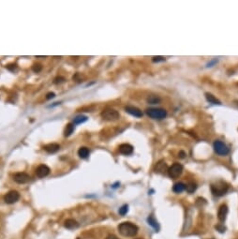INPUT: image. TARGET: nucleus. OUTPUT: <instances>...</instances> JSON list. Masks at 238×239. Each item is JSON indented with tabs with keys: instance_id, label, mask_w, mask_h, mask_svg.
Returning a JSON list of instances; mask_svg holds the SVG:
<instances>
[{
	"instance_id": "2f4dec72",
	"label": "nucleus",
	"mask_w": 238,
	"mask_h": 239,
	"mask_svg": "<svg viewBox=\"0 0 238 239\" xmlns=\"http://www.w3.org/2000/svg\"><path fill=\"white\" fill-rule=\"evenodd\" d=\"M137 239H141V238H137Z\"/></svg>"
},
{
	"instance_id": "6ab92c4d",
	"label": "nucleus",
	"mask_w": 238,
	"mask_h": 239,
	"mask_svg": "<svg viewBox=\"0 0 238 239\" xmlns=\"http://www.w3.org/2000/svg\"><path fill=\"white\" fill-rule=\"evenodd\" d=\"M74 128H75V127H74V124H72V123H69V124H68V125H67V127H66V128H65V131H64V135H65L66 137H69V136H70V135H71V134L73 133V131H74Z\"/></svg>"
},
{
	"instance_id": "20e7f679",
	"label": "nucleus",
	"mask_w": 238,
	"mask_h": 239,
	"mask_svg": "<svg viewBox=\"0 0 238 239\" xmlns=\"http://www.w3.org/2000/svg\"><path fill=\"white\" fill-rule=\"evenodd\" d=\"M100 115L106 121H116L120 117L119 113L113 109H105L104 111H102Z\"/></svg>"
},
{
	"instance_id": "bb28decb",
	"label": "nucleus",
	"mask_w": 238,
	"mask_h": 239,
	"mask_svg": "<svg viewBox=\"0 0 238 239\" xmlns=\"http://www.w3.org/2000/svg\"><path fill=\"white\" fill-rule=\"evenodd\" d=\"M216 229L218 232H224L225 230H226V228H225L223 225H217V226H216Z\"/></svg>"
},
{
	"instance_id": "423d86ee",
	"label": "nucleus",
	"mask_w": 238,
	"mask_h": 239,
	"mask_svg": "<svg viewBox=\"0 0 238 239\" xmlns=\"http://www.w3.org/2000/svg\"><path fill=\"white\" fill-rule=\"evenodd\" d=\"M214 150L217 154L220 155V156H226L227 154H229L230 150L228 146L222 143L221 141H216L214 143Z\"/></svg>"
},
{
	"instance_id": "a878e982",
	"label": "nucleus",
	"mask_w": 238,
	"mask_h": 239,
	"mask_svg": "<svg viewBox=\"0 0 238 239\" xmlns=\"http://www.w3.org/2000/svg\"><path fill=\"white\" fill-rule=\"evenodd\" d=\"M165 58L163 56H154L152 58V61L153 62H160V61H164Z\"/></svg>"
},
{
	"instance_id": "9b49d317",
	"label": "nucleus",
	"mask_w": 238,
	"mask_h": 239,
	"mask_svg": "<svg viewBox=\"0 0 238 239\" xmlns=\"http://www.w3.org/2000/svg\"><path fill=\"white\" fill-rule=\"evenodd\" d=\"M119 152L122 155H125V156L131 155L133 153V146L130 144H122L119 146Z\"/></svg>"
},
{
	"instance_id": "4be33fe9",
	"label": "nucleus",
	"mask_w": 238,
	"mask_h": 239,
	"mask_svg": "<svg viewBox=\"0 0 238 239\" xmlns=\"http://www.w3.org/2000/svg\"><path fill=\"white\" fill-rule=\"evenodd\" d=\"M87 121V117L85 115H77L74 118V124H82Z\"/></svg>"
},
{
	"instance_id": "c756f323",
	"label": "nucleus",
	"mask_w": 238,
	"mask_h": 239,
	"mask_svg": "<svg viewBox=\"0 0 238 239\" xmlns=\"http://www.w3.org/2000/svg\"><path fill=\"white\" fill-rule=\"evenodd\" d=\"M106 239H118V238H117V236H115L114 235H109L106 237Z\"/></svg>"
},
{
	"instance_id": "b1692460",
	"label": "nucleus",
	"mask_w": 238,
	"mask_h": 239,
	"mask_svg": "<svg viewBox=\"0 0 238 239\" xmlns=\"http://www.w3.org/2000/svg\"><path fill=\"white\" fill-rule=\"evenodd\" d=\"M127 211H128V205L125 204V205L122 206L121 208H119V214L122 215V216H124V215L127 214Z\"/></svg>"
},
{
	"instance_id": "2eb2a0df",
	"label": "nucleus",
	"mask_w": 238,
	"mask_h": 239,
	"mask_svg": "<svg viewBox=\"0 0 238 239\" xmlns=\"http://www.w3.org/2000/svg\"><path fill=\"white\" fill-rule=\"evenodd\" d=\"M155 171L156 173H163L165 171L168 172V169H167V165L164 161H159L158 163H157L156 167H155Z\"/></svg>"
},
{
	"instance_id": "7ed1b4c3",
	"label": "nucleus",
	"mask_w": 238,
	"mask_h": 239,
	"mask_svg": "<svg viewBox=\"0 0 238 239\" xmlns=\"http://www.w3.org/2000/svg\"><path fill=\"white\" fill-rule=\"evenodd\" d=\"M146 114L149 117L153 119H158V120L165 118L167 115V112L165 110L160 109V108H149L146 110Z\"/></svg>"
},
{
	"instance_id": "7c9ffc66",
	"label": "nucleus",
	"mask_w": 238,
	"mask_h": 239,
	"mask_svg": "<svg viewBox=\"0 0 238 239\" xmlns=\"http://www.w3.org/2000/svg\"><path fill=\"white\" fill-rule=\"evenodd\" d=\"M38 58H43V57H45V56H37Z\"/></svg>"
},
{
	"instance_id": "0eeeda50",
	"label": "nucleus",
	"mask_w": 238,
	"mask_h": 239,
	"mask_svg": "<svg viewBox=\"0 0 238 239\" xmlns=\"http://www.w3.org/2000/svg\"><path fill=\"white\" fill-rule=\"evenodd\" d=\"M19 199H20V194L16 190H10L4 196V201L8 204H12L18 202Z\"/></svg>"
},
{
	"instance_id": "a211bd4d",
	"label": "nucleus",
	"mask_w": 238,
	"mask_h": 239,
	"mask_svg": "<svg viewBox=\"0 0 238 239\" xmlns=\"http://www.w3.org/2000/svg\"><path fill=\"white\" fill-rule=\"evenodd\" d=\"M205 98H206V100H207V101H209L210 103H213V104H221L220 103V101L218 100L215 96H213L212 94H210V93H206L205 94Z\"/></svg>"
},
{
	"instance_id": "9d476101",
	"label": "nucleus",
	"mask_w": 238,
	"mask_h": 239,
	"mask_svg": "<svg viewBox=\"0 0 238 239\" xmlns=\"http://www.w3.org/2000/svg\"><path fill=\"white\" fill-rule=\"evenodd\" d=\"M126 112L127 114H130L135 117H141L143 116V112L141 111V110L137 107H134V106H127L125 108Z\"/></svg>"
},
{
	"instance_id": "393cba45",
	"label": "nucleus",
	"mask_w": 238,
	"mask_h": 239,
	"mask_svg": "<svg viewBox=\"0 0 238 239\" xmlns=\"http://www.w3.org/2000/svg\"><path fill=\"white\" fill-rule=\"evenodd\" d=\"M41 69H42V66L41 64H35V65L32 67V70H33L34 72H40Z\"/></svg>"
},
{
	"instance_id": "f8f14e48",
	"label": "nucleus",
	"mask_w": 238,
	"mask_h": 239,
	"mask_svg": "<svg viewBox=\"0 0 238 239\" xmlns=\"http://www.w3.org/2000/svg\"><path fill=\"white\" fill-rule=\"evenodd\" d=\"M228 215V206L226 204H222L217 211V218L220 221H224Z\"/></svg>"
},
{
	"instance_id": "c85d7f7f",
	"label": "nucleus",
	"mask_w": 238,
	"mask_h": 239,
	"mask_svg": "<svg viewBox=\"0 0 238 239\" xmlns=\"http://www.w3.org/2000/svg\"><path fill=\"white\" fill-rule=\"evenodd\" d=\"M55 93H53V92H52V93H48L47 96H46V99H47V100H51V99L55 98Z\"/></svg>"
},
{
	"instance_id": "4468645a",
	"label": "nucleus",
	"mask_w": 238,
	"mask_h": 239,
	"mask_svg": "<svg viewBox=\"0 0 238 239\" xmlns=\"http://www.w3.org/2000/svg\"><path fill=\"white\" fill-rule=\"evenodd\" d=\"M64 226L67 228V229H69V230H72V229H75L79 226V223L77 222L75 219H72V218H69L65 221L64 223Z\"/></svg>"
},
{
	"instance_id": "dca6fc26",
	"label": "nucleus",
	"mask_w": 238,
	"mask_h": 239,
	"mask_svg": "<svg viewBox=\"0 0 238 239\" xmlns=\"http://www.w3.org/2000/svg\"><path fill=\"white\" fill-rule=\"evenodd\" d=\"M90 154V151L87 147H81L78 150V155L81 159H87Z\"/></svg>"
},
{
	"instance_id": "f257e3e1",
	"label": "nucleus",
	"mask_w": 238,
	"mask_h": 239,
	"mask_svg": "<svg viewBox=\"0 0 238 239\" xmlns=\"http://www.w3.org/2000/svg\"><path fill=\"white\" fill-rule=\"evenodd\" d=\"M138 227L135 224L131 222H122L118 225V231L119 232L124 236L127 237H133L137 235L138 232Z\"/></svg>"
},
{
	"instance_id": "412c9836",
	"label": "nucleus",
	"mask_w": 238,
	"mask_h": 239,
	"mask_svg": "<svg viewBox=\"0 0 238 239\" xmlns=\"http://www.w3.org/2000/svg\"><path fill=\"white\" fill-rule=\"evenodd\" d=\"M186 190L189 193H193L197 190V185L194 182H190L188 185H186Z\"/></svg>"
},
{
	"instance_id": "cd10ccee",
	"label": "nucleus",
	"mask_w": 238,
	"mask_h": 239,
	"mask_svg": "<svg viewBox=\"0 0 238 239\" xmlns=\"http://www.w3.org/2000/svg\"><path fill=\"white\" fill-rule=\"evenodd\" d=\"M65 81V78H63V77H57V78L55 79V83H61Z\"/></svg>"
},
{
	"instance_id": "f03ea898",
	"label": "nucleus",
	"mask_w": 238,
	"mask_h": 239,
	"mask_svg": "<svg viewBox=\"0 0 238 239\" xmlns=\"http://www.w3.org/2000/svg\"><path fill=\"white\" fill-rule=\"evenodd\" d=\"M211 190L215 196H223L228 190V186L223 181H218L216 184L211 185Z\"/></svg>"
},
{
	"instance_id": "ddd939ff",
	"label": "nucleus",
	"mask_w": 238,
	"mask_h": 239,
	"mask_svg": "<svg viewBox=\"0 0 238 239\" xmlns=\"http://www.w3.org/2000/svg\"><path fill=\"white\" fill-rule=\"evenodd\" d=\"M60 149V145L58 144H55V143H53V144H49L47 145L44 146V150L50 153V154H53V153H55Z\"/></svg>"
},
{
	"instance_id": "6e6552de",
	"label": "nucleus",
	"mask_w": 238,
	"mask_h": 239,
	"mask_svg": "<svg viewBox=\"0 0 238 239\" xmlns=\"http://www.w3.org/2000/svg\"><path fill=\"white\" fill-rule=\"evenodd\" d=\"M13 179L19 184H25L30 180V176L27 173H17L13 176Z\"/></svg>"
},
{
	"instance_id": "1a4fd4ad",
	"label": "nucleus",
	"mask_w": 238,
	"mask_h": 239,
	"mask_svg": "<svg viewBox=\"0 0 238 239\" xmlns=\"http://www.w3.org/2000/svg\"><path fill=\"white\" fill-rule=\"evenodd\" d=\"M49 173H50V168L47 165L41 164L40 166H38V168L36 169V174H37V176L40 178H43L45 176H47Z\"/></svg>"
},
{
	"instance_id": "5701e85b",
	"label": "nucleus",
	"mask_w": 238,
	"mask_h": 239,
	"mask_svg": "<svg viewBox=\"0 0 238 239\" xmlns=\"http://www.w3.org/2000/svg\"><path fill=\"white\" fill-rule=\"evenodd\" d=\"M159 98H158V97L156 96H151L148 98V100H147V101H148L150 104H156V103L159 102Z\"/></svg>"
},
{
	"instance_id": "f3484780",
	"label": "nucleus",
	"mask_w": 238,
	"mask_h": 239,
	"mask_svg": "<svg viewBox=\"0 0 238 239\" xmlns=\"http://www.w3.org/2000/svg\"><path fill=\"white\" fill-rule=\"evenodd\" d=\"M185 190H186V185L182 182H178L175 184V186H173V188H172V190L175 193H181Z\"/></svg>"
},
{
	"instance_id": "39448f33",
	"label": "nucleus",
	"mask_w": 238,
	"mask_h": 239,
	"mask_svg": "<svg viewBox=\"0 0 238 239\" xmlns=\"http://www.w3.org/2000/svg\"><path fill=\"white\" fill-rule=\"evenodd\" d=\"M183 166L180 163H175L172 164L170 168H168V174L172 178H177L181 176L183 173Z\"/></svg>"
},
{
	"instance_id": "aec40b11",
	"label": "nucleus",
	"mask_w": 238,
	"mask_h": 239,
	"mask_svg": "<svg viewBox=\"0 0 238 239\" xmlns=\"http://www.w3.org/2000/svg\"><path fill=\"white\" fill-rule=\"evenodd\" d=\"M147 221H148V223L152 226L153 228H155L156 230H158L159 229V226L158 224V221H156L155 218H154L153 216L148 217V218H147Z\"/></svg>"
}]
</instances>
